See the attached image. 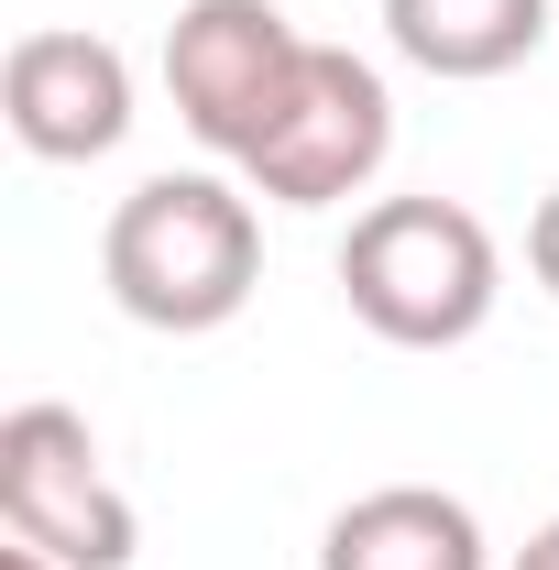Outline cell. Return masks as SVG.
I'll return each mask as SVG.
<instances>
[{"label":"cell","instance_id":"obj_9","mask_svg":"<svg viewBox=\"0 0 559 570\" xmlns=\"http://www.w3.org/2000/svg\"><path fill=\"white\" fill-rule=\"evenodd\" d=\"M527 264H538V285L559 296V187L538 198V219H527Z\"/></svg>","mask_w":559,"mask_h":570},{"label":"cell","instance_id":"obj_7","mask_svg":"<svg viewBox=\"0 0 559 570\" xmlns=\"http://www.w3.org/2000/svg\"><path fill=\"white\" fill-rule=\"evenodd\" d=\"M318 570H483V515L439 483H373L330 515Z\"/></svg>","mask_w":559,"mask_h":570},{"label":"cell","instance_id":"obj_5","mask_svg":"<svg viewBox=\"0 0 559 570\" xmlns=\"http://www.w3.org/2000/svg\"><path fill=\"white\" fill-rule=\"evenodd\" d=\"M307 67V33L285 22L275 0H187L165 22V88H176V121L209 142V154H253L264 121L285 110V88Z\"/></svg>","mask_w":559,"mask_h":570},{"label":"cell","instance_id":"obj_10","mask_svg":"<svg viewBox=\"0 0 559 570\" xmlns=\"http://www.w3.org/2000/svg\"><path fill=\"white\" fill-rule=\"evenodd\" d=\"M516 570H559V515L538 527V538H527V549H516Z\"/></svg>","mask_w":559,"mask_h":570},{"label":"cell","instance_id":"obj_4","mask_svg":"<svg viewBox=\"0 0 559 570\" xmlns=\"http://www.w3.org/2000/svg\"><path fill=\"white\" fill-rule=\"evenodd\" d=\"M395 154V99L384 77L362 67L351 45H307V67L285 88V110L264 121V142L242 154V176L275 198V209H341L384 176Z\"/></svg>","mask_w":559,"mask_h":570},{"label":"cell","instance_id":"obj_1","mask_svg":"<svg viewBox=\"0 0 559 570\" xmlns=\"http://www.w3.org/2000/svg\"><path fill=\"white\" fill-rule=\"evenodd\" d=\"M99 275L121 296V318L198 341V330H231L253 307V285H264V219L219 176H143L133 198L110 209V230H99Z\"/></svg>","mask_w":559,"mask_h":570},{"label":"cell","instance_id":"obj_2","mask_svg":"<svg viewBox=\"0 0 559 570\" xmlns=\"http://www.w3.org/2000/svg\"><path fill=\"white\" fill-rule=\"evenodd\" d=\"M341 296L395 352H461L504 296V253L461 198H373L341 230Z\"/></svg>","mask_w":559,"mask_h":570},{"label":"cell","instance_id":"obj_3","mask_svg":"<svg viewBox=\"0 0 559 570\" xmlns=\"http://www.w3.org/2000/svg\"><path fill=\"white\" fill-rule=\"evenodd\" d=\"M0 527L22 549H45L56 570H133V549H143L121 483L99 472L88 417L56 406V395H33V406L0 417Z\"/></svg>","mask_w":559,"mask_h":570},{"label":"cell","instance_id":"obj_8","mask_svg":"<svg viewBox=\"0 0 559 570\" xmlns=\"http://www.w3.org/2000/svg\"><path fill=\"white\" fill-rule=\"evenodd\" d=\"M384 33L395 56L428 77H504L549 45V0H384Z\"/></svg>","mask_w":559,"mask_h":570},{"label":"cell","instance_id":"obj_11","mask_svg":"<svg viewBox=\"0 0 559 570\" xmlns=\"http://www.w3.org/2000/svg\"><path fill=\"white\" fill-rule=\"evenodd\" d=\"M0 570H56V560H45V549H22V538H11V549H0Z\"/></svg>","mask_w":559,"mask_h":570},{"label":"cell","instance_id":"obj_6","mask_svg":"<svg viewBox=\"0 0 559 570\" xmlns=\"http://www.w3.org/2000/svg\"><path fill=\"white\" fill-rule=\"evenodd\" d=\"M0 121H11L22 154H45V165L121 154V132H133V67H121V45L110 33H67V22L22 33L11 67H0Z\"/></svg>","mask_w":559,"mask_h":570}]
</instances>
